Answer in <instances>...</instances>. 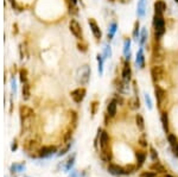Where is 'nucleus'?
Listing matches in <instances>:
<instances>
[{
	"mask_svg": "<svg viewBox=\"0 0 178 177\" xmlns=\"http://www.w3.org/2000/svg\"><path fill=\"white\" fill-rule=\"evenodd\" d=\"M153 28H154V36H156V41H160V38L164 36L166 32L165 20L163 16L160 14H154L153 16Z\"/></svg>",
	"mask_w": 178,
	"mask_h": 177,
	"instance_id": "nucleus-1",
	"label": "nucleus"
},
{
	"mask_svg": "<svg viewBox=\"0 0 178 177\" xmlns=\"http://www.w3.org/2000/svg\"><path fill=\"white\" fill-rule=\"evenodd\" d=\"M90 74H91V70H90V67L88 64L82 65L81 68H78L76 74V80L77 82L80 84H87L89 82V78H90Z\"/></svg>",
	"mask_w": 178,
	"mask_h": 177,
	"instance_id": "nucleus-2",
	"label": "nucleus"
},
{
	"mask_svg": "<svg viewBox=\"0 0 178 177\" xmlns=\"http://www.w3.org/2000/svg\"><path fill=\"white\" fill-rule=\"evenodd\" d=\"M151 77L154 83H159L165 77V69L160 64H154L151 68Z\"/></svg>",
	"mask_w": 178,
	"mask_h": 177,
	"instance_id": "nucleus-3",
	"label": "nucleus"
},
{
	"mask_svg": "<svg viewBox=\"0 0 178 177\" xmlns=\"http://www.w3.org/2000/svg\"><path fill=\"white\" fill-rule=\"evenodd\" d=\"M99 134H97V139H99V144H100V149L101 151H106V150H111L109 149V134L108 132L102 129H99Z\"/></svg>",
	"mask_w": 178,
	"mask_h": 177,
	"instance_id": "nucleus-4",
	"label": "nucleus"
},
{
	"mask_svg": "<svg viewBox=\"0 0 178 177\" xmlns=\"http://www.w3.org/2000/svg\"><path fill=\"white\" fill-rule=\"evenodd\" d=\"M69 30H70V32L74 35L75 38L82 41L83 39L82 28H81V25H80V23L77 22L76 19H70V22H69Z\"/></svg>",
	"mask_w": 178,
	"mask_h": 177,
	"instance_id": "nucleus-5",
	"label": "nucleus"
},
{
	"mask_svg": "<svg viewBox=\"0 0 178 177\" xmlns=\"http://www.w3.org/2000/svg\"><path fill=\"white\" fill-rule=\"evenodd\" d=\"M121 80L126 84H128L132 80V68H131L130 59H126L124 62V67H122V71H121Z\"/></svg>",
	"mask_w": 178,
	"mask_h": 177,
	"instance_id": "nucleus-6",
	"label": "nucleus"
},
{
	"mask_svg": "<svg viewBox=\"0 0 178 177\" xmlns=\"http://www.w3.org/2000/svg\"><path fill=\"white\" fill-rule=\"evenodd\" d=\"M152 61H153L154 63H157V64L164 61V50H163V48H161V45L159 44L158 41H157V43H156V45L153 48Z\"/></svg>",
	"mask_w": 178,
	"mask_h": 177,
	"instance_id": "nucleus-7",
	"label": "nucleus"
},
{
	"mask_svg": "<svg viewBox=\"0 0 178 177\" xmlns=\"http://www.w3.org/2000/svg\"><path fill=\"white\" fill-rule=\"evenodd\" d=\"M154 95H156V99L158 102V107L161 111V106H163V102L166 100V92L164 88H161L158 83H156L154 86Z\"/></svg>",
	"mask_w": 178,
	"mask_h": 177,
	"instance_id": "nucleus-8",
	"label": "nucleus"
},
{
	"mask_svg": "<svg viewBox=\"0 0 178 177\" xmlns=\"http://www.w3.org/2000/svg\"><path fill=\"white\" fill-rule=\"evenodd\" d=\"M88 24H89L90 30H91V32H93V35H94L95 39H96V41H100L101 38H102V31H101L99 24L96 23V20H95L94 18H89Z\"/></svg>",
	"mask_w": 178,
	"mask_h": 177,
	"instance_id": "nucleus-9",
	"label": "nucleus"
},
{
	"mask_svg": "<svg viewBox=\"0 0 178 177\" xmlns=\"http://www.w3.org/2000/svg\"><path fill=\"white\" fill-rule=\"evenodd\" d=\"M86 93H87L86 88L80 87V88L74 89V90L70 93V96H71V99L74 100V102H76V104H81V102L83 101V99L86 98Z\"/></svg>",
	"mask_w": 178,
	"mask_h": 177,
	"instance_id": "nucleus-10",
	"label": "nucleus"
},
{
	"mask_svg": "<svg viewBox=\"0 0 178 177\" xmlns=\"http://www.w3.org/2000/svg\"><path fill=\"white\" fill-rule=\"evenodd\" d=\"M107 170L109 174H112L114 176H121V175H125V168L119 164H115V163H109L107 164Z\"/></svg>",
	"mask_w": 178,
	"mask_h": 177,
	"instance_id": "nucleus-11",
	"label": "nucleus"
},
{
	"mask_svg": "<svg viewBox=\"0 0 178 177\" xmlns=\"http://www.w3.org/2000/svg\"><path fill=\"white\" fill-rule=\"evenodd\" d=\"M57 151V148L56 146H52V145H49V146H43V148L39 150V157L41 158H45V157H49Z\"/></svg>",
	"mask_w": 178,
	"mask_h": 177,
	"instance_id": "nucleus-12",
	"label": "nucleus"
},
{
	"mask_svg": "<svg viewBox=\"0 0 178 177\" xmlns=\"http://www.w3.org/2000/svg\"><path fill=\"white\" fill-rule=\"evenodd\" d=\"M160 121H161L164 131L169 134L170 133V121H169V114H167L166 111H161L160 112Z\"/></svg>",
	"mask_w": 178,
	"mask_h": 177,
	"instance_id": "nucleus-13",
	"label": "nucleus"
},
{
	"mask_svg": "<svg viewBox=\"0 0 178 177\" xmlns=\"http://www.w3.org/2000/svg\"><path fill=\"white\" fill-rule=\"evenodd\" d=\"M116 111H118V104H116V101L114 100V99H112V100L108 102V105H107V114L111 118H115Z\"/></svg>",
	"mask_w": 178,
	"mask_h": 177,
	"instance_id": "nucleus-14",
	"label": "nucleus"
},
{
	"mask_svg": "<svg viewBox=\"0 0 178 177\" xmlns=\"http://www.w3.org/2000/svg\"><path fill=\"white\" fill-rule=\"evenodd\" d=\"M154 14H160L163 16V13L166 11V4L164 0H157L153 4Z\"/></svg>",
	"mask_w": 178,
	"mask_h": 177,
	"instance_id": "nucleus-15",
	"label": "nucleus"
},
{
	"mask_svg": "<svg viewBox=\"0 0 178 177\" xmlns=\"http://www.w3.org/2000/svg\"><path fill=\"white\" fill-rule=\"evenodd\" d=\"M136 63L140 69H144V68H145V55H144V50H142V48H140V49L136 51Z\"/></svg>",
	"mask_w": 178,
	"mask_h": 177,
	"instance_id": "nucleus-16",
	"label": "nucleus"
},
{
	"mask_svg": "<svg viewBox=\"0 0 178 177\" xmlns=\"http://www.w3.org/2000/svg\"><path fill=\"white\" fill-rule=\"evenodd\" d=\"M134 156H136V165H138V168H140V166L144 165V163L146 162V157H147V154H146V152H145V150L136 151Z\"/></svg>",
	"mask_w": 178,
	"mask_h": 177,
	"instance_id": "nucleus-17",
	"label": "nucleus"
},
{
	"mask_svg": "<svg viewBox=\"0 0 178 177\" xmlns=\"http://www.w3.org/2000/svg\"><path fill=\"white\" fill-rule=\"evenodd\" d=\"M150 169H151L152 171L157 172V174H163V175H164V174H166V171H167V170H166V168L161 163H160L159 160H156L153 164L151 165V168H150Z\"/></svg>",
	"mask_w": 178,
	"mask_h": 177,
	"instance_id": "nucleus-18",
	"label": "nucleus"
},
{
	"mask_svg": "<svg viewBox=\"0 0 178 177\" xmlns=\"http://www.w3.org/2000/svg\"><path fill=\"white\" fill-rule=\"evenodd\" d=\"M101 159L103 160V163L109 164L113 162V154L111 150H106V151H101Z\"/></svg>",
	"mask_w": 178,
	"mask_h": 177,
	"instance_id": "nucleus-19",
	"label": "nucleus"
},
{
	"mask_svg": "<svg viewBox=\"0 0 178 177\" xmlns=\"http://www.w3.org/2000/svg\"><path fill=\"white\" fill-rule=\"evenodd\" d=\"M136 126L138 127V130L144 132L145 131V121H144V118H142L141 114H136Z\"/></svg>",
	"mask_w": 178,
	"mask_h": 177,
	"instance_id": "nucleus-20",
	"label": "nucleus"
},
{
	"mask_svg": "<svg viewBox=\"0 0 178 177\" xmlns=\"http://www.w3.org/2000/svg\"><path fill=\"white\" fill-rule=\"evenodd\" d=\"M147 29L146 28H142L141 31H140V36H139V44H140V48H142L145 45V43L147 41Z\"/></svg>",
	"mask_w": 178,
	"mask_h": 177,
	"instance_id": "nucleus-21",
	"label": "nucleus"
},
{
	"mask_svg": "<svg viewBox=\"0 0 178 177\" xmlns=\"http://www.w3.org/2000/svg\"><path fill=\"white\" fill-rule=\"evenodd\" d=\"M20 114H22V118L24 117V119H26L33 115V111L27 106H22L20 107Z\"/></svg>",
	"mask_w": 178,
	"mask_h": 177,
	"instance_id": "nucleus-22",
	"label": "nucleus"
},
{
	"mask_svg": "<svg viewBox=\"0 0 178 177\" xmlns=\"http://www.w3.org/2000/svg\"><path fill=\"white\" fill-rule=\"evenodd\" d=\"M136 14H138V17L145 16V0H139L138 6H136Z\"/></svg>",
	"mask_w": 178,
	"mask_h": 177,
	"instance_id": "nucleus-23",
	"label": "nucleus"
},
{
	"mask_svg": "<svg viewBox=\"0 0 178 177\" xmlns=\"http://www.w3.org/2000/svg\"><path fill=\"white\" fill-rule=\"evenodd\" d=\"M131 38L125 39L124 42V55L126 56V59H130L131 56Z\"/></svg>",
	"mask_w": 178,
	"mask_h": 177,
	"instance_id": "nucleus-24",
	"label": "nucleus"
},
{
	"mask_svg": "<svg viewBox=\"0 0 178 177\" xmlns=\"http://www.w3.org/2000/svg\"><path fill=\"white\" fill-rule=\"evenodd\" d=\"M116 28H118V24L115 23V22H113V23L109 24V30H108V41H112L114 35H115V32H116Z\"/></svg>",
	"mask_w": 178,
	"mask_h": 177,
	"instance_id": "nucleus-25",
	"label": "nucleus"
},
{
	"mask_svg": "<svg viewBox=\"0 0 178 177\" xmlns=\"http://www.w3.org/2000/svg\"><path fill=\"white\" fill-rule=\"evenodd\" d=\"M139 29H140V23H139V20H136L134 23V26H133V32H132V36L136 41H139V36H140Z\"/></svg>",
	"mask_w": 178,
	"mask_h": 177,
	"instance_id": "nucleus-26",
	"label": "nucleus"
},
{
	"mask_svg": "<svg viewBox=\"0 0 178 177\" xmlns=\"http://www.w3.org/2000/svg\"><path fill=\"white\" fill-rule=\"evenodd\" d=\"M138 165L136 164H128V165L125 166V175H131V174H134L136 171H138Z\"/></svg>",
	"mask_w": 178,
	"mask_h": 177,
	"instance_id": "nucleus-27",
	"label": "nucleus"
},
{
	"mask_svg": "<svg viewBox=\"0 0 178 177\" xmlns=\"http://www.w3.org/2000/svg\"><path fill=\"white\" fill-rule=\"evenodd\" d=\"M128 106L131 107V109H136V108H139L140 107V102H139V99L134 96L133 99H131L128 101Z\"/></svg>",
	"mask_w": 178,
	"mask_h": 177,
	"instance_id": "nucleus-28",
	"label": "nucleus"
},
{
	"mask_svg": "<svg viewBox=\"0 0 178 177\" xmlns=\"http://www.w3.org/2000/svg\"><path fill=\"white\" fill-rule=\"evenodd\" d=\"M30 86L29 83H23V99L24 100H29L30 99Z\"/></svg>",
	"mask_w": 178,
	"mask_h": 177,
	"instance_id": "nucleus-29",
	"label": "nucleus"
},
{
	"mask_svg": "<svg viewBox=\"0 0 178 177\" xmlns=\"http://www.w3.org/2000/svg\"><path fill=\"white\" fill-rule=\"evenodd\" d=\"M138 145L140 146V149H141V150H146V149H147V146H148L147 139H146L144 136L140 137V138H139V140H138Z\"/></svg>",
	"mask_w": 178,
	"mask_h": 177,
	"instance_id": "nucleus-30",
	"label": "nucleus"
},
{
	"mask_svg": "<svg viewBox=\"0 0 178 177\" xmlns=\"http://www.w3.org/2000/svg\"><path fill=\"white\" fill-rule=\"evenodd\" d=\"M167 142L172 146V145H175V144L178 143V137L176 134H173V133H169L167 134Z\"/></svg>",
	"mask_w": 178,
	"mask_h": 177,
	"instance_id": "nucleus-31",
	"label": "nucleus"
},
{
	"mask_svg": "<svg viewBox=\"0 0 178 177\" xmlns=\"http://www.w3.org/2000/svg\"><path fill=\"white\" fill-rule=\"evenodd\" d=\"M103 56L102 55H97V63H99V73H100V75H102V73H103Z\"/></svg>",
	"mask_w": 178,
	"mask_h": 177,
	"instance_id": "nucleus-32",
	"label": "nucleus"
},
{
	"mask_svg": "<svg viewBox=\"0 0 178 177\" xmlns=\"http://www.w3.org/2000/svg\"><path fill=\"white\" fill-rule=\"evenodd\" d=\"M19 75H20V81H22V83L27 82V71L25 70V69H20Z\"/></svg>",
	"mask_w": 178,
	"mask_h": 177,
	"instance_id": "nucleus-33",
	"label": "nucleus"
},
{
	"mask_svg": "<svg viewBox=\"0 0 178 177\" xmlns=\"http://www.w3.org/2000/svg\"><path fill=\"white\" fill-rule=\"evenodd\" d=\"M157 176H158V174L152 171V170H150V171H142L140 174V177H157Z\"/></svg>",
	"mask_w": 178,
	"mask_h": 177,
	"instance_id": "nucleus-34",
	"label": "nucleus"
},
{
	"mask_svg": "<svg viewBox=\"0 0 178 177\" xmlns=\"http://www.w3.org/2000/svg\"><path fill=\"white\" fill-rule=\"evenodd\" d=\"M150 156H151V159L153 160V162L158 160V152L153 148H150Z\"/></svg>",
	"mask_w": 178,
	"mask_h": 177,
	"instance_id": "nucleus-35",
	"label": "nucleus"
},
{
	"mask_svg": "<svg viewBox=\"0 0 178 177\" xmlns=\"http://www.w3.org/2000/svg\"><path fill=\"white\" fill-rule=\"evenodd\" d=\"M145 101H146V106L148 107V109H152L153 105H152V100H151V98H150L148 94H145Z\"/></svg>",
	"mask_w": 178,
	"mask_h": 177,
	"instance_id": "nucleus-36",
	"label": "nucleus"
},
{
	"mask_svg": "<svg viewBox=\"0 0 178 177\" xmlns=\"http://www.w3.org/2000/svg\"><path fill=\"white\" fill-rule=\"evenodd\" d=\"M103 56H105V58H108V57H111V56H112V50H111V47H109V45H106V47H105V53H103Z\"/></svg>",
	"mask_w": 178,
	"mask_h": 177,
	"instance_id": "nucleus-37",
	"label": "nucleus"
},
{
	"mask_svg": "<svg viewBox=\"0 0 178 177\" xmlns=\"http://www.w3.org/2000/svg\"><path fill=\"white\" fill-rule=\"evenodd\" d=\"M97 107H99V104H97L96 101H94V102L90 105V111H91V114H93V115L96 114V109H97Z\"/></svg>",
	"mask_w": 178,
	"mask_h": 177,
	"instance_id": "nucleus-38",
	"label": "nucleus"
},
{
	"mask_svg": "<svg viewBox=\"0 0 178 177\" xmlns=\"http://www.w3.org/2000/svg\"><path fill=\"white\" fill-rule=\"evenodd\" d=\"M171 150H172V154H173V156H175V157H178V143H177V144H175V145H172Z\"/></svg>",
	"mask_w": 178,
	"mask_h": 177,
	"instance_id": "nucleus-39",
	"label": "nucleus"
},
{
	"mask_svg": "<svg viewBox=\"0 0 178 177\" xmlns=\"http://www.w3.org/2000/svg\"><path fill=\"white\" fill-rule=\"evenodd\" d=\"M70 146H71L70 144H68V145H67V146H65V148L63 149V150H61V152H59V156H62V154H67V152L69 151Z\"/></svg>",
	"mask_w": 178,
	"mask_h": 177,
	"instance_id": "nucleus-40",
	"label": "nucleus"
},
{
	"mask_svg": "<svg viewBox=\"0 0 178 177\" xmlns=\"http://www.w3.org/2000/svg\"><path fill=\"white\" fill-rule=\"evenodd\" d=\"M78 49H80V50H82V51H87V47H86V45H81V44H78Z\"/></svg>",
	"mask_w": 178,
	"mask_h": 177,
	"instance_id": "nucleus-41",
	"label": "nucleus"
},
{
	"mask_svg": "<svg viewBox=\"0 0 178 177\" xmlns=\"http://www.w3.org/2000/svg\"><path fill=\"white\" fill-rule=\"evenodd\" d=\"M163 177H176V176H173V175H171V174H167V172H166V174L163 175Z\"/></svg>",
	"mask_w": 178,
	"mask_h": 177,
	"instance_id": "nucleus-42",
	"label": "nucleus"
},
{
	"mask_svg": "<svg viewBox=\"0 0 178 177\" xmlns=\"http://www.w3.org/2000/svg\"><path fill=\"white\" fill-rule=\"evenodd\" d=\"M8 1H10V3H11V5L13 6V7H14V6H16V1H14V0H8Z\"/></svg>",
	"mask_w": 178,
	"mask_h": 177,
	"instance_id": "nucleus-43",
	"label": "nucleus"
},
{
	"mask_svg": "<svg viewBox=\"0 0 178 177\" xmlns=\"http://www.w3.org/2000/svg\"><path fill=\"white\" fill-rule=\"evenodd\" d=\"M119 1H121V3H124V4H127V3H130L131 0H119Z\"/></svg>",
	"mask_w": 178,
	"mask_h": 177,
	"instance_id": "nucleus-44",
	"label": "nucleus"
},
{
	"mask_svg": "<svg viewBox=\"0 0 178 177\" xmlns=\"http://www.w3.org/2000/svg\"><path fill=\"white\" fill-rule=\"evenodd\" d=\"M175 3H178V0H175Z\"/></svg>",
	"mask_w": 178,
	"mask_h": 177,
	"instance_id": "nucleus-45",
	"label": "nucleus"
}]
</instances>
